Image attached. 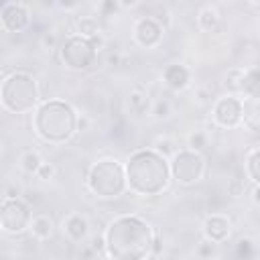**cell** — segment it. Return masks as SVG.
Listing matches in <instances>:
<instances>
[{
  "label": "cell",
  "instance_id": "cell-19",
  "mask_svg": "<svg viewBox=\"0 0 260 260\" xmlns=\"http://www.w3.org/2000/svg\"><path fill=\"white\" fill-rule=\"evenodd\" d=\"M75 30L79 37H85V39H93L100 35V24H98V18L93 16H81L77 18L75 22Z\"/></svg>",
  "mask_w": 260,
  "mask_h": 260
},
{
  "label": "cell",
  "instance_id": "cell-17",
  "mask_svg": "<svg viewBox=\"0 0 260 260\" xmlns=\"http://www.w3.org/2000/svg\"><path fill=\"white\" fill-rule=\"evenodd\" d=\"M197 24L203 28V30H213L217 24H219V12L215 6L211 4H205L199 12H197Z\"/></svg>",
  "mask_w": 260,
  "mask_h": 260
},
{
  "label": "cell",
  "instance_id": "cell-24",
  "mask_svg": "<svg viewBox=\"0 0 260 260\" xmlns=\"http://www.w3.org/2000/svg\"><path fill=\"white\" fill-rule=\"evenodd\" d=\"M248 175L252 181H256L260 185V150H254L248 156Z\"/></svg>",
  "mask_w": 260,
  "mask_h": 260
},
{
  "label": "cell",
  "instance_id": "cell-10",
  "mask_svg": "<svg viewBox=\"0 0 260 260\" xmlns=\"http://www.w3.org/2000/svg\"><path fill=\"white\" fill-rule=\"evenodd\" d=\"M213 118L219 126H225V128L236 126L242 120V102L234 95L217 100L213 106Z\"/></svg>",
  "mask_w": 260,
  "mask_h": 260
},
{
  "label": "cell",
  "instance_id": "cell-14",
  "mask_svg": "<svg viewBox=\"0 0 260 260\" xmlns=\"http://www.w3.org/2000/svg\"><path fill=\"white\" fill-rule=\"evenodd\" d=\"M242 118L250 130L260 132V95L246 98V102H242Z\"/></svg>",
  "mask_w": 260,
  "mask_h": 260
},
{
  "label": "cell",
  "instance_id": "cell-15",
  "mask_svg": "<svg viewBox=\"0 0 260 260\" xmlns=\"http://www.w3.org/2000/svg\"><path fill=\"white\" fill-rule=\"evenodd\" d=\"M63 230L73 242H79V240H83L87 236V219L83 215H79V213H73V215H69L65 219Z\"/></svg>",
  "mask_w": 260,
  "mask_h": 260
},
{
  "label": "cell",
  "instance_id": "cell-1",
  "mask_svg": "<svg viewBox=\"0 0 260 260\" xmlns=\"http://www.w3.org/2000/svg\"><path fill=\"white\" fill-rule=\"evenodd\" d=\"M106 252L114 260H144L152 252L150 223L136 215H122L106 230Z\"/></svg>",
  "mask_w": 260,
  "mask_h": 260
},
{
  "label": "cell",
  "instance_id": "cell-3",
  "mask_svg": "<svg viewBox=\"0 0 260 260\" xmlns=\"http://www.w3.org/2000/svg\"><path fill=\"white\" fill-rule=\"evenodd\" d=\"M35 130L37 134L53 144H61L69 140L77 130V116L73 108L61 100H51L39 106L35 114Z\"/></svg>",
  "mask_w": 260,
  "mask_h": 260
},
{
  "label": "cell",
  "instance_id": "cell-9",
  "mask_svg": "<svg viewBox=\"0 0 260 260\" xmlns=\"http://www.w3.org/2000/svg\"><path fill=\"white\" fill-rule=\"evenodd\" d=\"M0 20H2L4 30L20 32V30H24L28 26L30 16H28V10H26L24 4H20V2H6V4H2Z\"/></svg>",
  "mask_w": 260,
  "mask_h": 260
},
{
  "label": "cell",
  "instance_id": "cell-26",
  "mask_svg": "<svg viewBox=\"0 0 260 260\" xmlns=\"http://www.w3.org/2000/svg\"><path fill=\"white\" fill-rule=\"evenodd\" d=\"M156 152H158V154H162L165 158H167V156H171V158H173V156L177 154L175 144H173L169 138H158V140H156Z\"/></svg>",
  "mask_w": 260,
  "mask_h": 260
},
{
  "label": "cell",
  "instance_id": "cell-29",
  "mask_svg": "<svg viewBox=\"0 0 260 260\" xmlns=\"http://www.w3.org/2000/svg\"><path fill=\"white\" fill-rule=\"evenodd\" d=\"M41 41H43V45H45L47 49H55V43H57V37H55V32H53V30H47V32H43V37H41Z\"/></svg>",
  "mask_w": 260,
  "mask_h": 260
},
{
  "label": "cell",
  "instance_id": "cell-28",
  "mask_svg": "<svg viewBox=\"0 0 260 260\" xmlns=\"http://www.w3.org/2000/svg\"><path fill=\"white\" fill-rule=\"evenodd\" d=\"M197 252H199V256H201V258H209V256L215 252V246H213V242L205 240V242H201V244H199V250H197Z\"/></svg>",
  "mask_w": 260,
  "mask_h": 260
},
{
  "label": "cell",
  "instance_id": "cell-12",
  "mask_svg": "<svg viewBox=\"0 0 260 260\" xmlns=\"http://www.w3.org/2000/svg\"><path fill=\"white\" fill-rule=\"evenodd\" d=\"M203 232L209 242L219 244L230 236V221L223 215H209L203 223Z\"/></svg>",
  "mask_w": 260,
  "mask_h": 260
},
{
  "label": "cell",
  "instance_id": "cell-5",
  "mask_svg": "<svg viewBox=\"0 0 260 260\" xmlns=\"http://www.w3.org/2000/svg\"><path fill=\"white\" fill-rule=\"evenodd\" d=\"M126 183H128L126 171L114 158L98 160L91 167L89 177H87V185L91 193H95L98 197H118L124 193Z\"/></svg>",
  "mask_w": 260,
  "mask_h": 260
},
{
  "label": "cell",
  "instance_id": "cell-22",
  "mask_svg": "<svg viewBox=\"0 0 260 260\" xmlns=\"http://www.w3.org/2000/svg\"><path fill=\"white\" fill-rule=\"evenodd\" d=\"M187 146H189V150H193V152H201V150L207 146V134H205L203 130L191 132V134L187 136Z\"/></svg>",
  "mask_w": 260,
  "mask_h": 260
},
{
  "label": "cell",
  "instance_id": "cell-4",
  "mask_svg": "<svg viewBox=\"0 0 260 260\" xmlns=\"http://www.w3.org/2000/svg\"><path fill=\"white\" fill-rule=\"evenodd\" d=\"M0 98H2V106L12 114H24L32 110L35 104L39 102V87L35 77L24 71H16L8 75L2 81Z\"/></svg>",
  "mask_w": 260,
  "mask_h": 260
},
{
  "label": "cell",
  "instance_id": "cell-33",
  "mask_svg": "<svg viewBox=\"0 0 260 260\" xmlns=\"http://www.w3.org/2000/svg\"><path fill=\"white\" fill-rule=\"evenodd\" d=\"M4 260H8V258H4Z\"/></svg>",
  "mask_w": 260,
  "mask_h": 260
},
{
  "label": "cell",
  "instance_id": "cell-16",
  "mask_svg": "<svg viewBox=\"0 0 260 260\" xmlns=\"http://www.w3.org/2000/svg\"><path fill=\"white\" fill-rule=\"evenodd\" d=\"M30 230H32V236L37 240H47L53 234V219L49 215H45V213H39V215L32 217Z\"/></svg>",
  "mask_w": 260,
  "mask_h": 260
},
{
  "label": "cell",
  "instance_id": "cell-7",
  "mask_svg": "<svg viewBox=\"0 0 260 260\" xmlns=\"http://www.w3.org/2000/svg\"><path fill=\"white\" fill-rule=\"evenodd\" d=\"M203 171H205L203 156L199 152L189 150V148L179 150L171 160V173H173L175 181L181 183V185L197 183L203 177Z\"/></svg>",
  "mask_w": 260,
  "mask_h": 260
},
{
  "label": "cell",
  "instance_id": "cell-25",
  "mask_svg": "<svg viewBox=\"0 0 260 260\" xmlns=\"http://www.w3.org/2000/svg\"><path fill=\"white\" fill-rule=\"evenodd\" d=\"M152 114H154L156 120L169 118V116H171V104H169V100H165V98L156 100V102L152 104Z\"/></svg>",
  "mask_w": 260,
  "mask_h": 260
},
{
  "label": "cell",
  "instance_id": "cell-27",
  "mask_svg": "<svg viewBox=\"0 0 260 260\" xmlns=\"http://www.w3.org/2000/svg\"><path fill=\"white\" fill-rule=\"evenodd\" d=\"M53 173H55V167H53L51 162H43L41 169H39V173H37V177L43 179V181H49V179L53 177Z\"/></svg>",
  "mask_w": 260,
  "mask_h": 260
},
{
  "label": "cell",
  "instance_id": "cell-18",
  "mask_svg": "<svg viewBox=\"0 0 260 260\" xmlns=\"http://www.w3.org/2000/svg\"><path fill=\"white\" fill-rule=\"evenodd\" d=\"M242 91L246 93V98H258L260 95V69H250L244 73Z\"/></svg>",
  "mask_w": 260,
  "mask_h": 260
},
{
  "label": "cell",
  "instance_id": "cell-20",
  "mask_svg": "<svg viewBox=\"0 0 260 260\" xmlns=\"http://www.w3.org/2000/svg\"><path fill=\"white\" fill-rule=\"evenodd\" d=\"M148 104H150V98L144 89L136 87L132 93H130V110L134 114H144L148 110Z\"/></svg>",
  "mask_w": 260,
  "mask_h": 260
},
{
  "label": "cell",
  "instance_id": "cell-21",
  "mask_svg": "<svg viewBox=\"0 0 260 260\" xmlns=\"http://www.w3.org/2000/svg\"><path fill=\"white\" fill-rule=\"evenodd\" d=\"M41 165H43V160H41L39 152H35V150H26L22 154V158H20V167H22V171L26 175H37Z\"/></svg>",
  "mask_w": 260,
  "mask_h": 260
},
{
  "label": "cell",
  "instance_id": "cell-31",
  "mask_svg": "<svg viewBox=\"0 0 260 260\" xmlns=\"http://www.w3.org/2000/svg\"><path fill=\"white\" fill-rule=\"evenodd\" d=\"M238 254H240V256H244V254L248 256V254H250V242H248V240H242V242H240V246H238Z\"/></svg>",
  "mask_w": 260,
  "mask_h": 260
},
{
  "label": "cell",
  "instance_id": "cell-13",
  "mask_svg": "<svg viewBox=\"0 0 260 260\" xmlns=\"http://www.w3.org/2000/svg\"><path fill=\"white\" fill-rule=\"evenodd\" d=\"M162 79L165 83L171 87V89H183L187 83H189V71L185 65H179V63H173L165 69L162 73Z\"/></svg>",
  "mask_w": 260,
  "mask_h": 260
},
{
  "label": "cell",
  "instance_id": "cell-23",
  "mask_svg": "<svg viewBox=\"0 0 260 260\" xmlns=\"http://www.w3.org/2000/svg\"><path fill=\"white\" fill-rule=\"evenodd\" d=\"M244 69H240V67H234V69H230L228 71V75H225V85H228V89H232V91H242V79H244Z\"/></svg>",
  "mask_w": 260,
  "mask_h": 260
},
{
  "label": "cell",
  "instance_id": "cell-32",
  "mask_svg": "<svg viewBox=\"0 0 260 260\" xmlns=\"http://www.w3.org/2000/svg\"><path fill=\"white\" fill-rule=\"evenodd\" d=\"M254 201L260 203V185H256V189H254Z\"/></svg>",
  "mask_w": 260,
  "mask_h": 260
},
{
  "label": "cell",
  "instance_id": "cell-6",
  "mask_svg": "<svg viewBox=\"0 0 260 260\" xmlns=\"http://www.w3.org/2000/svg\"><path fill=\"white\" fill-rule=\"evenodd\" d=\"M61 57L67 63V67L77 69V71H85L95 63L98 57V49L93 47V43L85 37L73 35L69 37L63 47H61Z\"/></svg>",
  "mask_w": 260,
  "mask_h": 260
},
{
  "label": "cell",
  "instance_id": "cell-11",
  "mask_svg": "<svg viewBox=\"0 0 260 260\" xmlns=\"http://www.w3.org/2000/svg\"><path fill=\"white\" fill-rule=\"evenodd\" d=\"M134 39H136V43L140 47L150 49V47L160 43V39H162V24L156 22L152 16H142L134 24Z\"/></svg>",
  "mask_w": 260,
  "mask_h": 260
},
{
  "label": "cell",
  "instance_id": "cell-2",
  "mask_svg": "<svg viewBox=\"0 0 260 260\" xmlns=\"http://www.w3.org/2000/svg\"><path fill=\"white\" fill-rule=\"evenodd\" d=\"M169 162L156 150H136L126 165V179L132 191L156 195L169 185Z\"/></svg>",
  "mask_w": 260,
  "mask_h": 260
},
{
  "label": "cell",
  "instance_id": "cell-30",
  "mask_svg": "<svg viewBox=\"0 0 260 260\" xmlns=\"http://www.w3.org/2000/svg\"><path fill=\"white\" fill-rule=\"evenodd\" d=\"M118 2H104V4H100V10L104 12V14H108V12H116L118 10Z\"/></svg>",
  "mask_w": 260,
  "mask_h": 260
},
{
  "label": "cell",
  "instance_id": "cell-8",
  "mask_svg": "<svg viewBox=\"0 0 260 260\" xmlns=\"http://www.w3.org/2000/svg\"><path fill=\"white\" fill-rule=\"evenodd\" d=\"M32 223L30 207L22 199H4L0 211V225L6 234H22Z\"/></svg>",
  "mask_w": 260,
  "mask_h": 260
}]
</instances>
